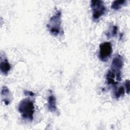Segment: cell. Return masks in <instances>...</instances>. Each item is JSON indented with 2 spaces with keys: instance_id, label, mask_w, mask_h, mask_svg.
I'll list each match as a JSON object with an SVG mask.
<instances>
[{
  "instance_id": "7c38bea8",
  "label": "cell",
  "mask_w": 130,
  "mask_h": 130,
  "mask_svg": "<svg viewBox=\"0 0 130 130\" xmlns=\"http://www.w3.org/2000/svg\"><path fill=\"white\" fill-rule=\"evenodd\" d=\"M129 80H126L124 82V85H125V88L126 89V92L127 94H129Z\"/></svg>"
},
{
  "instance_id": "52a82bcc",
  "label": "cell",
  "mask_w": 130,
  "mask_h": 130,
  "mask_svg": "<svg viewBox=\"0 0 130 130\" xmlns=\"http://www.w3.org/2000/svg\"><path fill=\"white\" fill-rule=\"evenodd\" d=\"M1 98L2 100L6 105H9L12 101V95L9 88L3 86L1 89Z\"/></svg>"
},
{
  "instance_id": "30bf717a",
  "label": "cell",
  "mask_w": 130,
  "mask_h": 130,
  "mask_svg": "<svg viewBox=\"0 0 130 130\" xmlns=\"http://www.w3.org/2000/svg\"><path fill=\"white\" fill-rule=\"evenodd\" d=\"M125 93V89L123 86H121L118 88L115 89L113 94L115 99H118L121 96H123Z\"/></svg>"
},
{
  "instance_id": "ba28073f",
  "label": "cell",
  "mask_w": 130,
  "mask_h": 130,
  "mask_svg": "<svg viewBox=\"0 0 130 130\" xmlns=\"http://www.w3.org/2000/svg\"><path fill=\"white\" fill-rule=\"evenodd\" d=\"M47 107L48 110L52 113L56 112L57 110L56 106V99L53 95H50L48 97Z\"/></svg>"
},
{
  "instance_id": "7a4b0ae2",
  "label": "cell",
  "mask_w": 130,
  "mask_h": 130,
  "mask_svg": "<svg viewBox=\"0 0 130 130\" xmlns=\"http://www.w3.org/2000/svg\"><path fill=\"white\" fill-rule=\"evenodd\" d=\"M61 24V12L60 10H57L50 17L47 24V27L51 35L54 37H57L63 33Z\"/></svg>"
},
{
  "instance_id": "8fae6325",
  "label": "cell",
  "mask_w": 130,
  "mask_h": 130,
  "mask_svg": "<svg viewBox=\"0 0 130 130\" xmlns=\"http://www.w3.org/2000/svg\"><path fill=\"white\" fill-rule=\"evenodd\" d=\"M117 30H118L117 27L116 26H113V27H112V29L109 32H107L106 34V35L109 38L113 37L116 35Z\"/></svg>"
},
{
  "instance_id": "9c48e42d",
  "label": "cell",
  "mask_w": 130,
  "mask_h": 130,
  "mask_svg": "<svg viewBox=\"0 0 130 130\" xmlns=\"http://www.w3.org/2000/svg\"><path fill=\"white\" fill-rule=\"evenodd\" d=\"M127 1L125 0H120V1H114L113 2L111 5V9L114 10H120L123 6L126 4Z\"/></svg>"
},
{
  "instance_id": "6da1fadb",
  "label": "cell",
  "mask_w": 130,
  "mask_h": 130,
  "mask_svg": "<svg viewBox=\"0 0 130 130\" xmlns=\"http://www.w3.org/2000/svg\"><path fill=\"white\" fill-rule=\"evenodd\" d=\"M18 110L23 119L29 121L33 120L35 106L32 100L28 98L23 99L18 104Z\"/></svg>"
},
{
  "instance_id": "3957f363",
  "label": "cell",
  "mask_w": 130,
  "mask_h": 130,
  "mask_svg": "<svg viewBox=\"0 0 130 130\" xmlns=\"http://www.w3.org/2000/svg\"><path fill=\"white\" fill-rule=\"evenodd\" d=\"M90 7L92 10V19L94 21L99 20L107 12V8L102 1H91L90 2Z\"/></svg>"
},
{
  "instance_id": "5b68a950",
  "label": "cell",
  "mask_w": 130,
  "mask_h": 130,
  "mask_svg": "<svg viewBox=\"0 0 130 130\" xmlns=\"http://www.w3.org/2000/svg\"><path fill=\"white\" fill-rule=\"evenodd\" d=\"M99 57L101 60L104 62L107 61L111 57L113 49L112 44L110 42H105L100 44L99 46Z\"/></svg>"
},
{
  "instance_id": "277c9868",
  "label": "cell",
  "mask_w": 130,
  "mask_h": 130,
  "mask_svg": "<svg viewBox=\"0 0 130 130\" xmlns=\"http://www.w3.org/2000/svg\"><path fill=\"white\" fill-rule=\"evenodd\" d=\"M124 65L123 57L119 54H117L113 58L111 64L110 70L112 71L117 77L118 80H121V69Z\"/></svg>"
},
{
  "instance_id": "4fadbf2b",
  "label": "cell",
  "mask_w": 130,
  "mask_h": 130,
  "mask_svg": "<svg viewBox=\"0 0 130 130\" xmlns=\"http://www.w3.org/2000/svg\"><path fill=\"white\" fill-rule=\"evenodd\" d=\"M24 93L26 95L29 96H34L35 95V93L34 92L30 91H27V90H25L24 92Z\"/></svg>"
},
{
  "instance_id": "8992f818",
  "label": "cell",
  "mask_w": 130,
  "mask_h": 130,
  "mask_svg": "<svg viewBox=\"0 0 130 130\" xmlns=\"http://www.w3.org/2000/svg\"><path fill=\"white\" fill-rule=\"evenodd\" d=\"M11 67L8 60L6 57L1 54V63H0V70L1 73L4 75H7L11 70Z\"/></svg>"
}]
</instances>
